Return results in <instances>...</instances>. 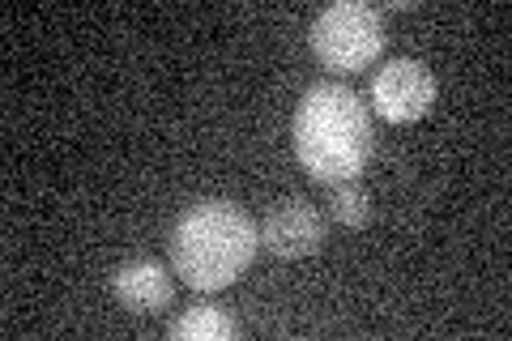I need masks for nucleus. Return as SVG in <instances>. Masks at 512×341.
I'll return each mask as SVG.
<instances>
[{
    "label": "nucleus",
    "instance_id": "f257e3e1",
    "mask_svg": "<svg viewBox=\"0 0 512 341\" xmlns=\"http://www.w3.org/2000/svg\"><path fill=\"white\" fill-rule=\"evenodd\" d=\"M291 141L316 184L359 180L372 158V111L342 81H316L295 107Z\"/></svg>",
    "mask_w": 512,
    "mask_h": 341
},
{
    "label": "nucleus",
    "instance_id": "f03ea898",
    "mask_svg": "<svg viewBox=\"0 0 512 341\" xmlns=\"http://www.w3.org/2000/svg\"><path fill=\"white\" fill-rule=\"evenodd\" d=\"M261 231L244 205L235 201H197L188 205L180 222L171 231V265L180 273V282L201 290V295H214V290H227L248 273Z\"/></svg>",
    "mask_w": 512,
    "mask_h": 341
},
{
    "label": "nucleus",
    "instance_id": "7ed1b4c3",
    "mask_svg": "<svg viewBox=\"0 0 512 341\" xmlns=\"http://www.w3.org/2000/svg\"><path fill=\"white\" fill-rule=\"evenodd\" d=\"M312 56L333 73H359L384 52V18L363 0H338L320 9L308 30Z\"/></svg>",
    "mask_w": 512,
    "mask_h": 341
},
{
    "label": "nucleus",
    "instance_id": "20e7f679",
    "mask_svg": "<svg viewBox=\"0 0 512 341\" xmlns=\"http://www.w3.org/2000/svg\"><path fill=\"white\" fill-rule=\"evenodd\" d=\"M436 107V73L427 64L397 56L372 77V111L389 124H414Z\"/></svg>",
    "mask_w": 512,
    "mask_h": 341
},
{
    "label": "nucleus",
    "instance_id": "39448f33",
    "mask_svg": "<svg viewBox=\"0 0 512 341\" xmlns=\"http://www.w3.org/2000/svg\"><path fill=\"white\" fill-rule=\"evenodd\" d=\"M256 231H261V248L269 256H278V261H299V256L320 252V243H325V218H320V209L312 201L286 197L261 218Z\"/></svg>",
    "mask_w": 512,
    "mask_h": 341
},
{
    "label": "nucleus",
    "instance_id": "423d86ee",
    "mask_svg": "<svg viewBox=\"0 0 512 341\" xmlns=\"http://www.w3.org/2000/svg\"><path fill=\"white\" fill-rule=\"evenodd\" d=\"M111 295H116L120 307H128L133 316H154L171 303L175 282H171L163 261H154V256H133V261H124L116 273H111Z\"/></svg>",
    "mask_w": 512,
    "mask_h": 341
},
{
    "label": "nucleus",
    "instance_id": "0eeeda50",
    "mask_svg": "<svg viewBox=\"0 0 512 341\" xmlns=\"http://www.w3.org/2000/svg\"><path fill=\"white\" fill-rule=\"evenodd\" d=\"M239 333V324L214 303H188L180 316L167 324L171 341H231Z\"/></svg>",
    "mask_w": 512,
    "mask_h": 341
},
{
    "label": "nucleus",
    "instance_id": "6e6552de",
    "mask_svg": "<svg viewBox=\"0 0 512 341\" xmlns=\"http://www.w3.org/2000/svg\"><path fill=\"white\" fill-rule=\"evenodd\" d=\"M325 209L333 222L342 226H367L372 222V197H367V188L359 180H342V184H329V197H325Z\"/></svg>",
    "mask_w": 512,
    "mask_h": 341
}]
</instances>
